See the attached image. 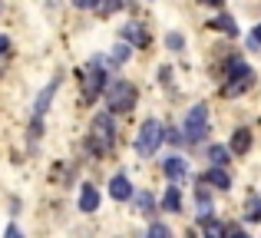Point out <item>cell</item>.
<instances>
[{
    "instance_id": "27",
    "label": "cell",
    "mask_w": 261,
    "mask_h": 238,
    "mask_svg": "<svg viewBox=\"0 0 261 238\" xmlns=\"http://www.w3.org/2000/svg\"><path fill=\"white\" fill-rule=\"evenodd\" d=\"M202 4H212V7H218V4H222V0H202Z\"/></svg>"
},
{
    "instance_id": "7",
    "label": "cell",
    "mask_w": 261,
    "mask_h": 238,
    "mask_svg": "<svg viewBox=\"0 0 261 238\" xmlns=\"http://www.w3.org/2000/svg\"><path fill=\"white\" fill-rule=\"evenodd\" d=\"M162 169H166V175L175 182V186H178V182H185V179H189V162H185L182 155H169V159L162 162Z\"/></svg>"
},
{
    "instance_id": "13",
    "label": "cell",
    "mask_w": 261,
    "mask_h": 238,
    "mask_svg": "<svg viewBox=\"0 0 261 238\" xmlns=\"http://www.w3.org/2000/svg\"><path fill=\"white\" fill-rule=\"evenodd\" d=\"M248 149H251V133H248V129H238V133L231 136V152L245 155Z\"/></svg>"
},
{
    "instance_id": "20",
    "label": "cell",
    "mask_w": 261,
    "mask_h": 238,
    "mask_svg": "<svg viewBox=\"0 0 261 238\" xmlns=\"http://www.w3.org/2000/svg\"><path fill=\"white\" fill-rule=\"evenodd\" d=\"M126 60H129V40H126V43H119V46L113 50V63H126Z\"/></svg>"
},
{
    "instance_id": "6",
    "label": "cell",
    "mask_w": 261,
    "mask_h": 238,
    "mask_svg": "<svg viewBox=\"0 0 261 238\" xmlns=\"http://www.w3.org/2000/svg\"><path fill=\"white\" fill-rule=\"evenodd\" d=\"M251 80H255V73H251V66H235V70H228V83L222 86V96H238V93L251 90Z\"/></svg>"
},
{
    "instance_id": "1",
    "label": "cell",
    "mask_w": 261,
    "mask_h": 238,
    "mask_svg": "<svg viewBox=\"0 0 261 238\" xmlns=\"http://www.w3.org/2000/svg\"><path fill=\"white\" fill-rule=\"evenodd\" d=\"M113 142H116V122L109 113H99L93 119V126H89V149L96 155H106L113 149Z\"/></svg>"
},
{
    "instance_id": "17",
    "label": "cell",
    "mask_w": 261,
    "mask_h": 238,
    "mask_svg": "<svg viewBox=\"0 0 261 238\" xmlns=\"http://www.w3.org/2000/svg\"><path fill=\"white\" fill-rule=\"evenodd\" d=\"M202 232L212 235V238H218V235H225V225H218V222H212V215H205V219H202Z\"/></svg>"
},
{
    "instance_id": "23",
    "label": "cell",
    "mask_w": 261,
    "mask_h": 238,
    "mask_svg": "<svg viewBox=\"0 0 261 238\" xmlns=\"http://www.w3.org/2000/svg\"><path fill=\"white\" fill-rule=\"evenodd\" d=\"M166 43H169V50H182V37H178V33H169Z\"/></svg>"
},
{
    "instance_id": "15",
    "label": "cell",
    "mask_w": 261,
    "mask_h": 238,
    "mask_svg": "<svg viewBox=\"0 0 261 238\" xmlns=\"http://www.w3.org/2000/svg\"><path fill=\"white\" fill-rule=\"evenodd\" d=\"M162 205H166V212H178V208H182V195H178V186H175V182L169 186V192H166V199H162Z\"/></svg>"
},
{
    "instance_id": "14",
    "label": "cell",
    "mask_w": 261,
    "mask_h": 238,
    "mask_svg": "<svg viewBox=\"0 0 261 238\" xmlns=\"http://www.w3.org/2000/svg\"><path fill=\"white\" fill-rule=\"evenodd\" d=\"M133 205L139 208V215H152V212H155V199H152L149 192H136V195H133Z\"/></svg>"
},
{
    "instance_id": "5",
    "label": "cell",
    "mask_w": 261,
    "mask_h": 238,
    "mask_svg": "<svg viewBox=\"0 0 261 238\" xmlns=\"http://www.w3.org/2000/svg\"><path fill=\"white\" fill-rule=\"evenodd\" d=\"M106 73H102L99 63H89L83 70V103H96V96H99L102 90H106Z\"/></svg>"
},
{
    "instance_id": "3",
    "label": "cell",
    "mask_w": 261,
    "mask_h": 238,
    "mask_svg": "<svg viewBox=\"0 0 261 238\" xmlns=\"http://www.w3.org/2000/svg\"><path fill=\"white\" fill-rule=\"evenodd\" d=\"M182 133H185V136H182L185 142H202V139H205V133H208V106H205V103L192 106L189 116H185Z\"/></svg>"
},
{
    "instance_id": "18",
    "label": "cell",
    "mask_w": 261,
    "mask_h": 238,
    "mask_svg": "<svg viewBox=\"0 0 261 238\" xmlns=\"http://www.w3.org/2000/svg\"><path fill=\"white\" fill-rule=\"evenodd\" d=\"M208 159H212V166H225V162H228V149H225V146H212Z\"/></svg>"
},
{
    "instance_id": "21",
    "label": "cell",
    "mask_w": 261,
    "mask_h": 238,
    "mask_svg": "<svg viewBox=\"0 0 261 238\" xmlns=\"http://www.w3.org/2000/svg\"><path fill=\"white\" fill-rule=\"evenodd\" d=\"M119 7H122V0H102V4L96 7V10H99V13H106V17H109V13H116Z\"/></svg>"
},
{
    "instance_id": "26",
    "label": "cell",
    "mask_w": 261,
    "mask_h": 238,
    "mask_svg": "<svg viewBox=\"0 0 261 238\" xmlns=\"http://www.w3.org/2000/svg\"><path fill=\"white\" fill-rule=\"evenodd\" d=\"M251 40H255V43H261V23L255 27V37H251Z\"/></svg>"
},
{
    "instance_id": "9",
    "label": "cell",
    "mask_w": 261,
    "mask_h": 238,
    "mask_svg": "<svg viewBox=\"0 0 261 238\" xmlns=\"http://www.w3.org/2000/svg\"><path fill=\"white\" fill-rule=\"evenodd\" d=\"M109 195H113V199H119V202L133 199V186H129L126 175H116V179L109 182Z\"/></svg>"
},
{
    "instance_id": "16",
    "label": "cell",
    "mask_w": 261,
    "mask_h": 238,
    "mask_svg": "<svg viewBox=\"0 0 261 238\" xmlns=\"http://www.w3.org/2000/svg\"><path fill=\"white\" fill-rule=\"evenodd\" d=\"M212 27H218V30H222V33H228V37H235V33H238L235 20H231L228 13H222V17H218V20H215V23H212Z\"/></svg>"
},
{
    "instance_id": "11",
    "label": "cell",
    "mask_w": 261,
    "mask_h": 238,
    "mask_svg": "<svg viewBox=\"0 0 261 238\" xmlns=\"http://www.w3.org/2000/svg\"><path fill=\"white\" fill-rule=\"evenodd\" d=\"M99 208V192L93 186H83L80 189V212H96Z\"/></svg>"
},
{
    "instance_id": "22",
    "label": "cell",
    "mask_w": 261,
    "mask_h": 238,
    "mask_svg": "<svg viewBox=\"0 0 261 238\" xmlns=\"http://www.w3.org/2000/svg\"><path fill=\"white\" fill-rule=\"evenodd\" d=\"M73 7H80V10H96L99 0H73Z\"/></svg>"
},
{
    "instance_id": "2",
    "label": "cell",
    "mask_w": 261,
    "mask_h": 238,
    "mask_svg": "<svg viewBox=\"0 0 261 238\" xmlns=\"http://www.w3.org/2000/svg\"><path fill=\"white\" fill-rule=\"evenodd\" d=\"M136 86L129 83V80H113V83H106V106L109 113H126L136 106Z\"/></svg>"
},
{
    "instance_id": "10",
    "label": "cell",
    "mask_w": 261,
    "mask_h": 238,
    "mask_svg": "<svg viewBox=\"0 0 261 238\" xmlns=\"http://www.w3.org/2000/svg\"><path fill=\"white\" fill-rule=\"evenodd\" d=\"M205 182L215 186V189H222V192H228V189H231V179H228V172H225L222 166H212L208 175H205Z\"/></svg>"
},
{
    "instance_id": "4",
    "label": "cell",
    "mask_w": 261,
    "mask_h": 238,
    "mask_svg": "<svg viewBox=\"0 0 261 238\" xmlns=\"http://www.w3.org/2000/svg\"><path fill=\"white\" fill-rule=\"evenodd\" d=\"M162 142V122L159 119H146L139 129V136H136V152L139 155H152L155 149H159Z\"/></svg>"
},
{
    "instance_id": "12",
    "label": "cell",
    "mask_w": 261,
    "mask_h": 238,
    "mask_svg": "<svg viewBox=\"0 0 261 238\" xmlns=\"http://www.w3.org/2000/svg\"><path fill=\"white\" fill-rule=\"evenodd\" d=\"M57 90H60V76L37 96V106H33V113H37V116H43V113H46V106H50V99H53V93H57Z\"/></svg>"
},
{
    "instance_id": "25",
    "label": "cell",
    "mask_w": 261,
    "mask_h": 238,
    "mask_svg": "<svg viewBox=\"0 0 261 238\" xmlns=\"http://www.w3.org/2000/svg\"><path fill=\"white\" fill-rule=\"evenodd\" d=\"M7 50H10V40H7V37H0V57H4Z\"/></svg>"
},
{
    "instance_id": "19",
    "label": "cell",
    "mask_w": 261,
    "mask_h": 238,
    "mask_svg": "<svg viewBox=\"0 0 261 238\" xmlns=\"http://www.w3.org/2000/svg\"><path fill=\"white\" fill-rule=\"evenodd\" d=\"M149 235H152V238H169V235H172V228L162 225V222H152V225H149Z\"/></svg>"
},
{
    "instance_id": "8",
    "label": "cell",
    "mask_w": 261,
    "mask_h": 238,
    "mask_svg": "<svg viewBox=\"0 0 261 238\" xmlns=\"http://www.w3.org/2000/svg\"><path fill=\"white\" fill-rule=\"evenodd\" d=\"M122 40H129V43H136V46H146L149 33H146L142 23H126V27H122Z\"/></svg>"
},
{
    "instance_id": "24",
    "label": "cell",
    "mask_w": 261,
    "mask_h": 238,
    "mask_svg": "<svg viewBox=\"0 0 261 238\" xmlns=\"http://www.w3.org/2000/svg\"><path fill=\"white\" fill-rule=\"evenodd\" d=\"M251 219H261V202H258V199L251 202Z\"/></svg>"
}]
</instances>
